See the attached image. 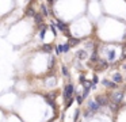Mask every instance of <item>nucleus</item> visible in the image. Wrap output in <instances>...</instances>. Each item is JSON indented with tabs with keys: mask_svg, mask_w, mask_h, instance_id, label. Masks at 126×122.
Masks as SVG:
<instances>
[{
	"mask_svg": "<svg viewBox=\"0 0 126 122\" xmlns=\"http://www.w3.org/2000/svg\"><path fill=\"white\" fill-rule=\"evenodd\" d=\"M73 94H75V86L72 83H68L65 84L64 87V92H63V96H64V100H71L73 98Z\"/></svg>",
	"mask_w": 126,
	"mask_h": 122,
	"instance_id": "obj_1",
	"label": "nucleus"
},
{
	"mask_svg": "<svg viewBox=\"0 0 126 122\" xmlns=\"http://www.w3.org/2000/svg\"><path fill=\"white\" fill-rule=\"evenodd\" d=\"M56 22H57V23H56L57 29L60 30V31H63L64 34H65L66 37H68L69 39H71L72 37H71V31H69V29H68V24H65L63 20H61V19H58V18H56Z\"/></svg>",
	"mask_w": 126,
	"mask_h": 122,
	"instance_id": "obj_2",
	"label": "nucleus"
},
{
	"mask_svg": "<svg viewBox=\"0 0 126 122\" xmlns=\"http://www.w3.org/2000/svg\"><path fill=\"white\" fill-rule=\"evenodd\" d=\"M95 102L98 103L100 107L110 106V98L109 96H104V95H96V96H95Z\"/></svg>",
	"mask_w": 126,
	"mask_h": 122,
	"instance_id": "obj_3",
	"label": "nucleus"
},
{
	"mask_svg": "<svg viewBox=\"0 0 126 122\" xmlns=\"http://www.w3.org/2000/svg\"><path fill=\"white\" fill-rule=\"evenodd\" d=\"M87 106H88V110L92 111V113H98V111H100V106H99L95 100H90Z\"/></svg>",
	"mask_w": 126,
	"mask_h": 122,
	"instance_id": "obj_4",
	"label": "nucleus"
},
{
	"mask_svg": "<svg viewBox=\"0 0 126 122\" xmlns=\"http://www.w3.org/2000/svg\"><path fill=\"white\" fill-rule=\"evenodd\" d=\"M88 54H87V50L85 49H80V50L76 52V58L79 60H87Z\"/></svg>",
	"mask_w": 126,
	"mask_h": 122,
	"instance_id": "obj_5",
	"label": "nucleus"
},
{
	"mask_svg": "<svg viewBox=\"0 0 126 122\" xmlns=\"http://www.w3.org/2000/svg\"><path fill=\"white\" fill-rule=\"evenodd\" d=\"M44 18L45 16L42 15V14H37L35 16H34V22H35V24L37 26H41V24H44Z\"/></svg>",
	"mask_w": 126,
	"mask_h": 122,
	"instance_id": "obj_6",
	"label": "nucleus"
},
{
	"mask_svg": "<svg viewBox=\"0 0 126 122\" xmlns=\"http://www.w3.org/2000/svg\"><path fill=\"white\" fill-rule=\"evenodd\" d=\"M102 83H103V86L107 87V88H117V87H118L117 83H114V81H110V80H107V79H104Z\"/></svg>",
	"mask_w": 126,
	"mask_h": 122,
	"instance_id": "obj_7",
	"label": "nucleus"
},
{
	"mask_svg": "<svg viewBox=\"0 0 126 122\" xmlns=\"http://www.w3.org/2000/svg\"><path fill=\"white\" fill-rule=\"evenodd\" d=\"M38 30H39V38H41V39H44L45 34H46V30H47V26H46V24H41Z\"/></svg>",
	"mask_w": 126,
	"mask_h": 122,
	"instance_id": "obj_8",
	"label": "nucleus"
},
{
	"mask_svg": "<svg viewBox=\"0 0 126 122\" xmlns=\"http://www.w3.org/2000/svg\"><path fill=\"white\" fill-rule=\"evenodd\" d=\"M112 79H114V83H122V75H121L119 72H115L114 75H112Z\"/></svg>",
	"mask_w": 126,
	"mask_h": 122,
	"instance_id": "obj_9",
	"label": "nucleus"
},
{
	"mask_svg": "<svg viewBox=\"0 0 126 122\" xmlns=\"http://www.w3.org/2000/svg\"><path fill=\"white\" fill-rule=\"evenodd\" d=\"M26 15L30 16V18H34V16L37 15V14H35V11H34V8H33V7H29V8H27V11H26Z\"/></svg>",
	"mask_w": 126,
	"mask_h": 122,
	"instance_id": "obj_10",
	"label": "nucleus"
},
{
	"mask_svg": "<svg viewBox=\"0 0 126 122\" xmlns=\"http://www.w3.org/2000/svg\"><path fill=\"white\" fill-rule=\"evenodd\" d=\"M52 49H53V45H50V43H45V45L42 46V50L46 52V53H50Z\"/></svg>",
	"mask_w": 126,
	"mask_h": 122,
	"instance_id": "obj_11",
	"label": "nucleus"
},
{
	"mask_svg": "<svg viewBox=\"0 0 126 122\" xmlns=\"http://www.w3.org/2000/svg\"><path fill=\"white\" fill-rule=\"evenodd\" d=\"M80 42H81V41H80V39H76V38H71L68 43H69V45H71V48H72V46H76V45H79Z\"/></svg>",
	"mask_w": 126,
	"mask_h": 122,
	"instance_id": "obj_12",
	"label": "nucleus"
},
{
	"mask_svg": "<svg viewBox=\"0 0 126 122\" xmlns=\"http://www.w3.org/2000/svg\"><path fill=\"white\" fill-rule=\"evenodd\" d=\"M61 73H63L65 77H69V70H68V68H66L65 65H63V67H61Z\"/></svg>",
	"mask_w": 126,
	"mask_h": 122,
	"instance_id": "obj_13",
	"label": "nucleus"
},
{
	"mask_svg": "<svg viewBox=\"0 0 126 122\" xmlns=\"http://www.w3.org/2000/svg\"><path fill=\"white\" fill-rule=\"evenodd\" d=\"M41 14L45 16V18H46V16L49 15V12H47V8H46V5H45V4H42V5H41Z\"/></svg>",
	"mask_w": 126,
	"mask_h": 122,
	"instance_id": "obj_14",
	"label": "nucleus"
},
{
	"mask_svg": "<svg viewBox=\"0 0 126 122\" xmlns=\"http://www.w3.org/2000/svg\"><path fill=\"white\" fill-rule=\"evenodd\" d=\"M92 111H90V110H85L84 113H83V117H84L85 119H88V118H91V117H92Z\"/></svg>",
	"mask_w": 126,
	"mask_h": 122,
	"instance_id": "obj_15",
	"label": "nucleus"
},
{
	"mask_svg": "<svg viewBox=\"0 0 126 122\" xmlns=\"http://www.w3.org/2000/svg\"><path fill=\"white\" fill-rule=\"evenodd\" d=\"M53 65H56V57H50V60H49V69H52L53 68Z\"/></svg>",
	"mask_w": 126,
	"mask_h": 122,
	"instance_id": "obj_16",
	"label": "nucleus"
},
{
	"mask_svg": "<svg viewBox=\"0 0 126 122\" xmlns=\"http://www.w3.org/2000/svg\"><path fill=\"white\" fill-rule=\"evenodd\" d=\"M83 99H84V98H83V95H80L79 92H76V100H77V103H79V105H81V103H83Z\"/></svg>",
	"mask_w": 126,
	"mask_h": 122,
	"instance_id": "obj_17",
	"label": "nucleus"
},
{
	"mask_svg": "<svg viewBox=\"0 0 126 122\" xmlns=\"http://www.w3.org/2000/svg\"><path fill=\"white\" fill-rule=\"evenodd\" d=\"M69 49H71V45H69V43H65V45H63V53H68Z\"/></svg>",
	"mask_w": 126,
	"mask_h": 122,
	"instance_id": "obj_18",
	"label": "nucleus"
},
{
	"mask_svg": "<svg viewBox=\"0 0 126 122\" xmlns=\"http://www.w3.org/2000/svg\"><path fill=\"white\" fill-rule=\"evenodd\" d=\"M91 81H92V87H96V84L99 83L98 76H96V75H94V77H92V80H91Z\"/></svg>",
	"mask_w": 126,
	"mask_h": 122,
	"instance_id": "obj_19",
	"label": "nucleus"
},
{
	"mask_svg": "<svg viewBox=\"0 0 126 122\" xmlns=\"http://www.w3.org/2000/svg\"><path fill=\"white\" fill-rule=\"evenodd\" d=\"M50 30L53 31V34H54V37H56V35H57V26H56L54 23L50 24Z\"/></svg>",
	"mask_w": 126,
	"mask_h": 122,
	"instance_id": "obj_20",
	"label": "nucleus"
},
{
	"mask_svg": "<svg viewBox=\"0 0 126 122\" xmlns=\"http://www.w3.org/2000/svg\"><path fill=\"white\" fill-rule=\"evenodd\" d=\"M54 49H56V53H57V54H61V53H63V45H57Z\"/></svg>",
	"mask_w": 126,
	"mask_h": 122,
	"instance_id": "obj_21",
	"label": "nucleus"
},
{
	"mask_svg": "<svg viewBox=\"0 0 126 122\" xmlns=\"http://www.w3.org/2000/svg\"><path fill=\"white\" fill-rule=\"evenodd\" d=\"M79 115H80V110L77 108L76 111H75V117H73V122H76L77 119H79Z\"/></svg>",
	"mask_w": 126,
	"mask_h": 122,
	"instance_id": "obj_22",
	"label": "nucleus"
},
{
	"mask_svg": "<svg viewBox=\"0 0 126 122\" xmlns=\"http://www.w3.org/2000/svg\"><path fill=\"white\" fill-rule=\"evenodd\" d=\"M79 81H80L81 84H84L85 81H87V80H85V76H84V75H80V77H79Z\"/></svg>",
	"mask_w": 126,
	"mask_h": 122,
	"instance_id": "obj_23",
	"label": "nucleus"
},
{
	"mask_svg": "<svg viewBox=\"0 0 126 122\" xmlns=\"http://www.w3.org/2000/svg\"><path fill=\"white\" fill-rule=\"evenodd\" d=\"M72 103H73V98H72L71 100H68V102H66V105H65V108H68V107H71V105Z\"/></svg>",
	"mask_w": 126,
	"mask_h": 122,
	"instance_id": "obj_24",
	"label": "nucleus"
},
{
	"mask_svg": "<svg viewBox=\"0 0 126 122\" xmlns=\"http://www.w3.org/2000/svg\"><path fill=\"white\" fill-rule=\"evenodd\" d=\"M54 118H56V117H53V118H50V119H49V121H47V122H54Z\"/></svg>",
	"mask_w": 126,
	"mask_h": 122,
	"instance_id": "obj_25",
	"label": "nucleus"
}]
</instances>
